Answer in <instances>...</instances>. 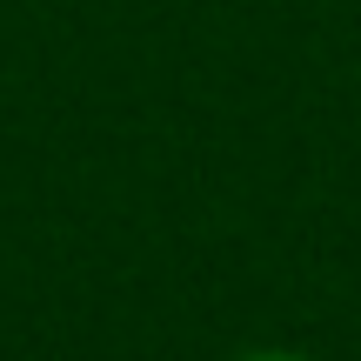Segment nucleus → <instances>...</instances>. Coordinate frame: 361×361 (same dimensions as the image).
<instances>
[{
	"label": "nucleus",
	"instance_id": "1",
	"mask_svg": "<svg viewBox=\"0 0 361 361\" xmlns=\"http://www.w3.org/2000/svg\"><path fill=\"white\" fill-rule=\"evenodd\" d=\"M234 361H314V355H295V348H247V355H234Z\"/></svg>",
	"mask_w": 361,
	"mask_h": 361
}]
</instances>
